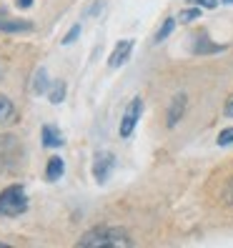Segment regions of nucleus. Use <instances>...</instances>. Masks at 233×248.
Listing matches in <instances>:
<instances>
[{
    "label": "nucleus",
    "instance_id": "f257e3e1",
    "mask_svg": "<svg viewBox=\"0 0 233 248\" xmlns=\"http://www.w3.org/2000/svg\"><path fill=\"white\" fill-rule=\"evenodd\" d=\"M78 246H133V238L123 228L115 226H98L83 233L78 238Z\"/></svg>",
    "mask_w": 233,
    "mask_h": 248
},
{
    "label": "nucleus",
    "instance_id": "f03ea898",
    "mask_svg": "<svg viewBox=\"0 0 233 248\" xmlns=\"http://www.w3.org/2000/svg\"><path fill=\"white\" fill-rule=\"evenodd\" d=\"M28 211V196L23 186H10L0 193V218H13Z\"/></svg>",
    "mask_w": 233,
    "mask_h": 248
},
{
    "label": "nucleus",
    "instance_id": "7ed1b4c3",
    "mask_svg": "<svg viewBox=\"0 0 233 248\" xmlns=\"http://www.w3.org/2000/svg\"><path fill=\"white\" fill-rule=\"evenodd\" d=\"M140 113H143V100L136 95L123 110V118H121V128H118V136L121 138H130V133L136 130L138 121H140Z\"/></svg>",
    "mask_w": 233,
    "mask_h": 248
},
{
    "label": "nucleus",
    "instance_id": "20e7f679",
    "mask_svg": "<svg viewBox=\"0 0 233 248\" xmlns=\"http://www.w3.org/2000/svg\"><path fill=\"white\" fill-rule=\"evenodd\" d=\"M33 31V23L31 20H20V18H13L8 8L0 5V33H31Z\"/></svg>",
    "mask_w": 233,
    "mask_h": 248
},
{
    "label": "nucleus",
    "instance_id": "39448f33",
    "mask_svg": "<svg viewBox=\"0 0 233 248\" xmlns=\"http://www.w3.org/2000/svg\"><path fill=\"white\" fill-rule=\"evenodd\" d=\"M113 166H115V158H113L110 153H98L95 160H93V178H95V183L103 186V183L110 178Z\"/></svg>",
    "mask_w": 233,
    "mask_h": 248
},
{
    "label": "nucleus",
    "instance_id": "423d86ee",
    "mask_svg": "<svg viewBox=\"0 0 233 248\" xmlns=\"http://www.w3.org/2000/svg\"><path fill=\"white\" fill-rule=\"evenodd\" d=\"M186 106H188V98L186 93H176L171 100V108H168V118H166V125L168 128H176L178 121L183 118V113H186Z\"/></svg>",
    "mask_w": 233,
    "mask_h": 248
},
{
    "label": "nucleus",
    "instance_id": "0eeeda50",
    "mask_svg": "<svg viewBox=\"0 0 233 248\" xmlns=\"http://www.w3.org/2000/svg\"><path fill=\"white\" fill-rule=\"evenodd\" d=\"M130 53H133V40H121L118 46H115V50L110 53L108 65H110V68H121L128 58H130Z\"/></svg>",
    "mask_w": 233,
    "mask_h": 248
},
{
    "label": "nucleus",
    "instance_id": "6e6552de",
    "mask_svg": "<svg viewBox=\"0 0 233 248\" xmlns=\"http://www.w3.org/2000/svg\"><path fill=\"white\" fill-rule=\"evenodd\" d=\"M223 50H226V46H221V43H211L206 35L196 38V43H193V53H198V55H206V53H223Z\"/></svg>",
    "mask_w": 233,
    "mask_h": 248
},
{
    "label": "nucleus",
    "instance_id": "1a4fd4ad",
    "mask_svg": "<svg viewBox=\"0 0 233 248\" xmlns=\"http://www.w3.org/2000/svg\"><path fill=\"white\" fill-rule=\"evenodd\" d=\"M50 78H48V70L46 68H38L35 76H33V93L35 95H43V93H50Z\"/></svg>",
    "mask_w": 233,
    "mask_h": 248
},
{
    "label": "nucleus",
    "instance_id": "9d476101",
    "mask_svg": "<svg viewBox=\"0 0 233 248\" xmlns=\"http://www.w3.org/2000/svg\"><path fill=\"white\" fill-rule=\"evenodd\" d=\"M43 145L46 148H61L63 145V136L55 130V125H43Z\"/></svg>",
    "mask_w": 233,
    "mask_h": 248
},
{
    "label": "nucleus",
    "instance_id": "9b49d317",
    "mask_svg": "<svg viewBox=\"0 0 233 248\" xmlns=\"http://www.w3.org/2000/svg\"><path fill=\"white\" fill-rule=\"evenodd\" d=\"M63 170H65V163H63V158L61 155H53L48 160V170H46V178L48 181H58L63 176Z\"/></svg>",
    "mask_w": 233,
    "mask_h": 248
},
{
    "label": "nucleus",
    "instance_id": "f8f14e48",
    "mask_svg": "<svg viewBox=\"0 0 233 248\" xmlns=\"http://www.w3.org/2000/svg\"><path fill=\"white\" fill-rule=\"evenodd\" d=\"M13 113H16V106H13V100H10L8 95L0 93V125L8 123V121L13 118Z\"/></svg>",
    "mask_w": 233,
    "mask_h": 248
},
{
    "label": "nucleus",
    "instance_id": "ddd939ff",
    "mask_svg": "<svg viewBox=\"0 0 233 248\" xmlns=\"http://www.w3.org/2000/svg\"><path fill=\"white\" fill-rule=\"evenodd\" d=\"M173 28H176V18H166V23L161 25V31L155 33V38H153V40H155V43H163V40L173 33Z\"/></svg>",
    "mask_w": 233,
    "mask_h": 248
},
{
    "label": "nucleus",
    "instance_id": "4468645a",
    "mask_svg": "<svg viewBox=\"0 0 233 248\" xmlns=\"http://www.w3.org/2000/svg\"><path fill=\"white\" fill-rule=\"evenodd\" d=\"M50 103H63V100H65V83H53V88H50Z\"/></svg>",
    "mask_w": 233,
    "mask_h": 248
},
{
    "label": "nucleus",
    "instance_id": "2eb2a0df",
    "mask_svg": "<svg viewBox=\"0 0 233 248\" xmlns=\"http://www.w3.org/2000/svg\"><path fill=\"white\" fill-rule=\"evenodd\" d=\"M201 18V8H186V10H181L178 13V23H193V20H198Z\"/></svg>",
    "mask_w": 233,
    "mask_h": 248
},
{
    "label": "nucleus",
    "instance_id": "dca6fc26",
    "mask_svg": "<svg viewBox=\"0 0 233 248\" xmlns=\"http://www.w3.org/2000/svg\"><path fill=\"white\" fill-rule=\"evenodd\" d=\"M216 143L221 145V148H226V145H231V143H233V125H231V128H223L221 133H218Z\"/></svg>",
    "mask_w": 233,
    "mask_h": 248
},
{
    "label": "nucleus",
    "instance_id": "f3484780",
    "mask_svg": "<svg viewBox=\"0 0 233 248\" xmlns=\"http://www.w3.org/2000/svg\"><path fill=\"white\" fill-rule=\"evenodd\" d=\"M78 35H80V25H73V28H70V33H68V35L63 38V46H70V43L76 40Z\"/></svg>",
    "mask_w": 233,
    "mask_h": 248
},
{
    "label": "nucleus",
    "instance_id": "a211bd4d",
    "mask_svg": "<svg viewBox=\"0 0 233 248\" xmlns=\"http://www.w3.org/2000/svg\"><path fill=\"white\" fill-rule=\"evenodd\" d=\"M188 3H193L198 8H206V10H213L218 5V0H188Z\"/></svg>",
    "mask_w": 233,
    "mask_h": 248
},
{
    "label": "nucleus",
    "instance_id": "6ab92c4d",
    "mask_svg": "<svg viewBox=\"0 0 233 248\" xmlns=\"http://www.w3.org/2000/svg\"><path fill=\"white\" fill-rule=\"evenodd\" d=\"M223 201L228 203V206H233V178L226 183V191H223Z\"/></svg>",
    "mask_w": 233,
    "mask_h": 248
},
{
    "label": "nucleus",
    "instance_id": "aec40b11",
    "mask_svg": "<svg viewBox=\"0 0 233 248\" xmlns=\"http://www.w3.org/2000/svg\"><path fill=\"white\" fill-rule=\"evenodd\" d=\"M223 113L228 115V118H233V95L226 100V108H223Z\"/></svg>",
    "mask_w": 233,
    "mask_h": 248
},
{
    "label": "nucleus",
    "instance_id": "412c9836",
    "mask_svg": "<svg viewBox=\"0 0 233 248\" xmlns=\"http://www.w3.org/2000/svg\"><path fill=\"white\" fill-rule=\"evenodd\" d=\"M16 5L25 10V8H31V5H33V0H16Z\"/></svg>",
    "mask_w": 233,
    "mask_h": 248
},
{
    "label": "nucleus",
    "instance_id": "4be33fe9",
    "mask_svg": "<svg viewBox=\"0 0 233 248\" xmlns=\"http://www.w3.org/2000/svg\"><path fill=\"white\" fill-rule=\"evenodd\" d=\"M223 3H226V5H231V3H233V0H223Z\"/></svg>",
    "mask_w": 233,
    "mask_h": 248
},
{
    "label": "nucleus",
    "instance_id": "5701e85b",
    "mask_svg": "<svg viewBox=\"0 0 233 248\" xmlns=\"http://www.w3.org/2000/svg\"><path fill=\"white\" fill-rule=\"evenodd\" d=\"M0 78H3V65H0Z\"/></svg>",
    "mask_w": 233,
    "mask_h": 248
}]
</instances>
